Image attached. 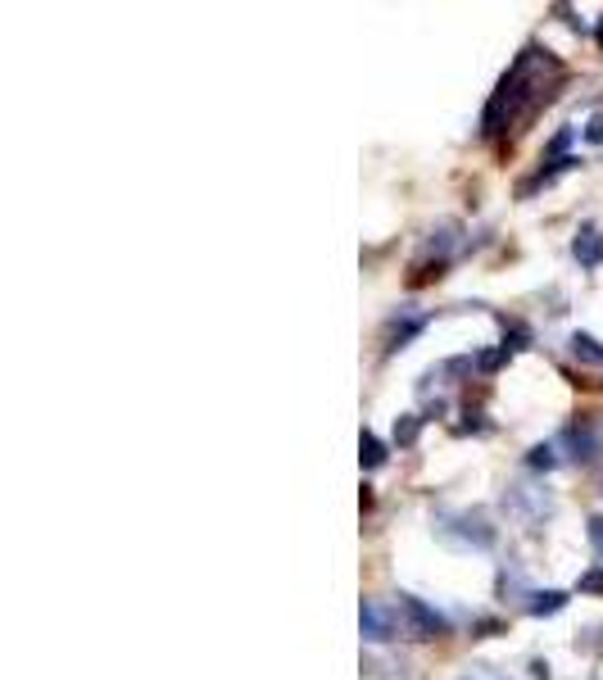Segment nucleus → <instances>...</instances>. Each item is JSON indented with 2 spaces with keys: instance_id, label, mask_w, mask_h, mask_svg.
Returning <instances> with one entry per match:
<instances>
[{
  "instance_id": "1a4fd4ad",
  "label": "nucleus",
  "mask_w": 603,
  "mask_h": 680,
  "mask_svg": "<svg viewBox=\"0 0 603 680\" xmlns=\"http://www.w3.org/2000/svg\"><path fill=\"white\" fill-rule=\"evenodd\" d=\"M358 462H364L368 472H377V468H386V445L373 436V431H364L358 436Z\"/></svg>"
},
{
  "instance_id": "4468645a",
  "label": "nucleus",
  "mask_w": 603,
  "mask_h": 680,
  "mask_svg": "<svg viewBox=\"0 0 603 680\" xmlns=\"http://www.w3.org/2000/svg\"><path fill=\"white\" fill-rule=\"evenodd\" d=\"M581 137H586L590 145H603V114H590V122L581 128Z\"/></svg>"
},
{
  "instance_id": "20e7f679",
  "label": "nucleus",
  "mask_w": 603,
  "mask_h": 680,
  "mask_svg": "<svg viewBox=\"0 0 603 680\" xmlns=\"http://www.w3.org/2000/svg\"><path fill=\"white\" fill-rule=\"evenodd\" d=\"M504 508L522 521V527H540V521H549L554 517V500H549V490H535V485H508L504 494Z\"/></svg>"
},
{
  "instance_id": "0eeeda50",
  "label": "nucleus",
  "mask_w": 603,
  "mask_h": 680,
  "mask_svg": "<svg viewBox=\"0 0 603 680\" xmlns=\"http://www.w3.org/2000/svg\"><path fill=\"white\" fill-rule=\"evenodd\" d=\"M427 327V314H413V318H404V323H390V336H386V354H395V350H404L409 340Z\"/></svg>"
},
{
  "instance_id": "2eb2a0df",
  "label": "nucleus",
  "mask_w": 603,
  "mask_h": 680,
  "mask_svg": "<svg viewBox=\"0 0 603 680\" xmlns=\"http://www.w3.org/2000/svg\"><path fill=\"white\" fill-rule=\"evenodd\" d=\"M459 680H508L504 671H495V667H468Z\"/></svg>"
},
{
  "instance_id": "6e6552de",
  "label": "nucleus",
  "mask_w": 603,
  "mask_h": 680,
  "mask_svg": "<svg viewBox=\"0 0 603 680\" xmlns=\"http://www.w3.org/2000/svg\"><path fill=\"white\" fill-rule=\"evenodd\" d=\"M567 608V590H531L527 595V612L531 617H554Z\"/></svg>"
},
{
  "instance_id": "9b49d317",
  "label": "nucleus",
  "mask_w": 603,
  "mask_h": 680,
  "mask_svg": "<svg viewBox=\"0 0 603 680\" xmlns=\"http://www.w3.org/2000/svg\"><path fill=\"white\" fill-rule=\"evenodd\" d=\"M563 445L577 449V458H594V436H590V426H567V431H563Z\"/></svg>"
},
{
  "instance_id": "423d86ee",
  "label": "nucleus",
  "mask_w": 603,
  "mask_h": 680,
  "mask_svg": "<svg viewBox=\"0 0 603 680\" xmlns=\"http://www.w3.org/2000/svg\"><path fill=\"white\" fill-rule=\"evenodd\" d=\"M571 255H577L581 268H599L603 263V232L594 223H581L577 227V241H571Z\"/></svg>"
},
{
  "instance_id": "ddd939ff",
  "label": "nucleus",
  "mask_w": 603,
  "mask_h": 680,
  "mask_svg": "<svg viewBox=\"0 0 603 680\" xmlns=\"http://www.w3.org/2000/svg\"><path fill=\"white\" fill-rule=\"evenodd\" d=\"M417 431H422V418H417V413H404V418L395 422V445L409 449V445L417 441Z\"/></svg>"
},
{
  "instance_id": "f3484780",
  "label": "nucleus",
  "mask_w": 603,
  "mask_h": 680,
  "mask_svg": "<svg viewBox=\"0 0 603 680\" xmlns=\"http://www.w3.org/2000/svg\"><path fill=\"white\" fill-rule=\"evenodd\" d=\"M594 42H599V46H603V23H599V37H594Z\"/></svg>"
},
{
  "instance_id": "f257e3e1",
  "label": "nucleus",
  "mask_w": 603,
  "mask_h": 680,
  "mask_svg": "<svg viewBox=\"0 0 603 680\" xmlns=\"http://www.w3.org/2000/svg\"><path fill=\"white\" fill-rule=\"evenodd\" d=\"M567 82L563 59L545 46H527L499 78L495 96L481 109V137H518Z\"/></svg>"
},
{
  "instance_id": "f8f14e48",
  "label": "nucleus",
  "mask_w": 603,
  "mask_h": 680,
  "mask_svg": "<svg viewBox=\"0 0 603 680\" xmlns=\"http://www.w3.org/2000/svg\"><path fill=\"white\" fill-rule=\"evenodd\" d=\"M527 468H531V472H554V468H558V449H554V445H531Z\"/></svg>"
},
{
  "instance_id": "39448f33",
  "label": "nucleus",
  "mask_w": 603,
  "mask_h": 680,
  "mask_svg": "<svg viewBox=\"0 0 603 680\" xmlns=\"http://www.w3.org/2000/svg\"><path fill=\"white\" fill-rule=\"evenodd\" d=\"M358 631H364L368 644H390L400 635V622H395V612L381 608L377 599H364L358 603Z\"/></svg>"
},
{
  "instance_id": "7ed1b4c3",
  "label": "nucleus",
  "mask_w": 603,
  "mask_h": 680,
  "mask_svg": "<svg viewBox=\"0 0 603 680\" xmlns=\"http://www.w3.org/2000/svg\"><path fill=\"white\" fill-rule=\"evenodd\" d=\"M395 622H400V635H409V640H440V635H449V622L417 595H395Z\"/></svg>"
},
{
  "instance_id": "f03ea898",
  "label": "nucleus",
  "mask_w": 603,
  "mask_h": 680,
  "mask_svg": "<svg viewBox=\"0 0 603 680\" xmlns=\"http://www.w3.org/2000/svg\"><path fill=\"white\" fill-rule=\"evenodd\" d=\"M436 536H440L449 549H463V553H486V549H495V540H499V531L486 521V513H476V508L436 513Z\"/></svg>"
},
{
  "instance_id": "dca6fc26",
  "label": "nucleus",
  "mask_w": 603,
  "mask_h": 680,
  "mask_svg": "<svg viewBox=\"0 0 603 680\" xmlns=\"http://www.w3.org/2000/svg\"><path fill=\"white\" fill-rule=\"evenodd\" d=\"M590 544H594L599 563H603V517H590Z\"/></svg>"
},
{
  "instance_id": "9d476101",
  "label": "nucleus",
  "mask_w": 603,
  "mask_h": 680,
  "mask_svg": "<svg viewBox=\"0 0 603 680\" xmlns=\"http://www.w3.org/2000/svg\"><path fill=\"white\" fill-rule=\"evenodd\" d=\"M571 354H577L581 363H594V367H603V345L594 336H586V331H577L571 336Z\"/></svg>"
}]
</instances>
